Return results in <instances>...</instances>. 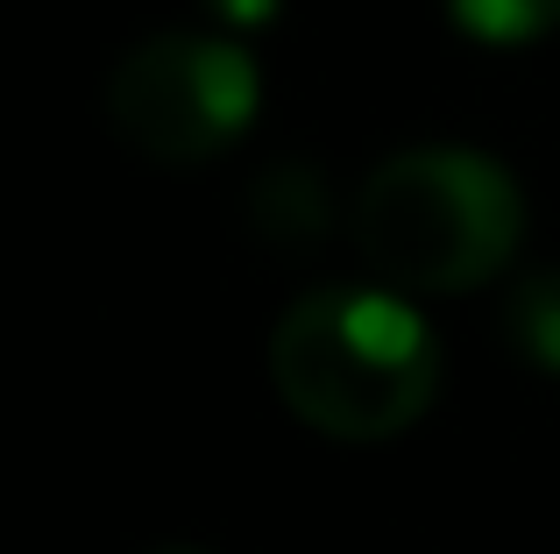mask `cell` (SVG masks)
Returning <instances> with one entry per match:
<instances>
[{
    "mask_svg": "<svg viewBox=\"0 0 560 554\" xmlns=\"http://www.w3.org/2000/svg\"><path fill=\"white\" fill-rule=\"evenodd\" d=\"M262 107L256 57L234 36H199V28H164L136 43L107 79V122L128 150L156 164H206Z\"/></svg>",
    "mask_w": 560,
    "mask_h": 554,
    "instance_id": "obj_3",
    "label": "cell"
},
{
    "mask_svg": "<svg viewBox=\"0 0 560 554\" xmlns=\"http://www.w3.org/2000/svg\"><path fill=\"white\" fill-rule=\"evenodd\" d=\"M504 342L518 348L539 377H560V264L511 285V299H504Z\"/></svg>",
    "mask_w": 560,
    "mask_h": 554,
    "instance_id": "obj_5",
    "label": "cell"
},
{
    "mask_svg": "<svg viewBox=\"0 0 560 554\" xmlns=\"http://www.w3.org/2000/svg\"><path fill=\"white\" fill-rule=\"evenodd\" d=\"M206 14H220L228 28H270L284 14V0H206Z\"/></svg>",
    "mask_w": 560,
    "mask_h": 554,
    "instance_id": "obj_7",
    "label": "cell"
},
{
    "mask_svg": "<svg viewBox=\"0 0 560 554\" xmlns=\"http://www.w3.org/2000/svg\"><path fill=\"white\" fill-rule=\"evenodd\" d=\"M447 14L476 43H539L560 28V0H447Z\"/></svg>",
    "mask_w": 560,
    "mask_h": 554,
    "instance_id": "obj_6",
    "label": "cell"
},
{
    "mask_svg": "<svg viewBox=\"0 0 560 554\" xmlns=\"http://www.w3.org/2000/svg\"><path fill=\"white\" fill-rule=\"evenodd\" d=\"M242 221L262 250L277 256H313L319 242L334 235V193H327V171L313 157H277L248 178L242 193Z\"/></svg>",
    "mask_w": 560,
    "mask_h": 554,
    "instance_id": "obj_4",
    "label": "cell"
},
{
    "mask_svg": "<svg viewBox=\"0 0 560 554\" xmlns=\"http://www.w3.org/2000/svg\"><path fill=\"white\" fill-rule=\"evenodd\" d=\"M355 256L390 291H476L525 235V193L497 157L462 142L397 150L348 207Z\"/></svg>",
    "mask_w": 560,
    "mask_h": 554,
    "instance_id": "obj_2",
    "label": "cell"
},
{
    "mask_svg": "<svg viewBox=\"0 0 560 554\" xmlns=\"http://www.w3.org/2000/svg\"><path fill=\"white\" fill-rule=\"evenodd\" d=\"M270 384L327 441H390L440 391V342L397 291L327 285L270 327Z\"/></svg>",
    "mask_w": 560,
    "mask_h": 554,
    "instance_id": "obj_1",
    "label": "cell"
},
{
    "mask_svg": "<svg viewBox=\"0 0 560 554\" xmlns=\"http://www.w3.org/2000/svg\"><path fill=\"white\" fill-rule=\"evenodd\" d=\"M156 554H206V547H156Z\"/></svg>",
    "mask_w": 560,
    "mask_h": 554,
    "instance_id": "obj_8",
    "label": "cell"
}]
</instances>
